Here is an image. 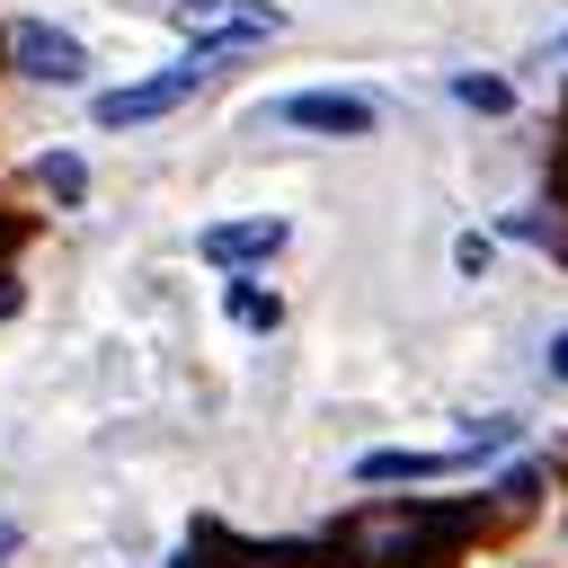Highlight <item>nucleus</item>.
<instances>
[{
	"label": "nucleus",
	"instance_id": "obj_3",
	"mask_svg": "<svg viewBox=\"0 0 568 568\" xmlns=\"http://www.w3.org/2000/svg\"><path fill=\"white\" fill-rule=\"evenodd\" d=\"M178 36H195V44H266V36H284V9L275 0H178Z\"/></svg>",
	"mask_w": 568,
	"mask_h": 568
},
{
	"label": "nucleus",
	"instance_id": "obj_6",
	"mask_svg": "<svg viewBox=\"0 0 568 568\" xmlns=\"http://www.w3.org/2000/svg\"><path fill=\"white\" fill-rule=\"evenodd\" d=\"M195 248H204L213 266H257V257H275V248H284V222H213Z\"/></svg>",
	"mask_w": 568,
	"mask_h": 568
},
{
	"label": "nucleus",
	"instance_id": "obj_2",
	"mask_svg": "<svg viewBox=\"0 0 568 568\" xmlns=\"http://www.w3.org/2000/svg\"><path fill=\"white\" fill-rule=\"evenodd\" d=\"M213 71H222V53H213V44H195L178 71H160V80H133V89H106V98H98V124H151V115L186 106V98H195Z\"/></svg>",
	"mask_w": 568,
	"mask_h": 568
},
{
	"label": "nucleus",
	"instance_id": "obj_12",
	"mask_svg": "<svg viewBox=\"0 0 568 568\" xmlns=\"http://www.w3.org/2000/svg\"><path fill=\"white\" fill-rule=\"evenodd\" d=\"M9 550H18V524H0V559H9Z\"/></svg>",
	"mask_w": 568,
	"mask_h": 568
},
{
	"label": "nucleus",
	"instance_id": "obj_1",
	"mask_svg": "<svg viewBox=\"0 0 568 568\" xmlns=\"http://www.w3.org/2000/svg\"><path fill=\"white\" fill-rule=\"evenodd\" d=\"M462 524L453 515H435V506H373V515H355V524H337V559L346 568H426V550L435 541H453Z\"/></svg>",
	"mask_w": 568,
	"mask_h": 568
},
{
	"label": "nucleus",
	"instance_id": "obj_11",
	"mask_svg": "<svg viewBox=\"0 0 568 568\" xmlns=\"http://www.w3.org/2000/svg\"><path fill=\"white\" fill-rule=\"evenodd\" d=\"M9 311H18V284H9V275H0V320H9Z\"/></svg>",
	"mask_w": 568,
	"mask_h": 568
},
{
	"label": "nucleus",
	"instance_id": "obj_7",
	"mask_svg": "<svg viewBox=\"0 0 568 568\" xmlns=\"http://www.w3.org/2000/svg\"><path fill=\"white\" fill-rule=\"evenodd\" d=\"M222 311H231L240 328H275V293H257V284H231V293H222Z\"/></svg>",
	"mask_w": 568,
	"mask_h": 568
},
{
	"label": "nucleus",
	"instance_id": "obj_10",
	"mask_svg": "<svg viewBox=\"0 0 568 568\" xmlns=\"http://www.w3.org/2000/svg\"><path fill=\"white\" fill-rule=\"evenodd\" d=\"M550 382H568V328L550 337Z\"/></svg>",
	"mask_w": 568,
	"mask_h": 568
},
{
	"label": "nucleus",
	"instance_id": "obj_9",
	"mask_svg": "<svg viewBox=\"0 0 568 568\" xmlns=\"http://www.w3.org/2000/svg\"><path fill=\"white\" fill-rule=\"evenodd\" d=\"M44 186H53V195H80L89 169H80V160H44Z\"/></svg>",
	"mask_w": 568,
	"mask_h": 568
},
{
	"label": "nucleus",
	"instance_id": "obj_5",
	"mask_svg": "<svg viewBox=\"0 0 568 568\" xmlns=\"http://www.w3.org/2000/svg\"><path fill=\"white\" fill-rule=\"evenodd\" d=\"M9 62H18L27 80H53V89H71V80L89 71V53H80L62 27H44V18H27V27L9 36Z\"/></svg>",
	"mask_w": 568,
	"mask_h": 568
},
{
	"label": "nucleus",
	"instance_id": "obj_4",
	"mask_svg": "<svg viewBox=\"0 0 568 568\" xmlns=\"http://www.w3.org/2000/svg\"><path fill=\"white\" fill-rule=\"evenodd\" d=\"M373 98H355V89H293V98H266L257 106V124H293V133H373Z\"/></svg>",
	"mask_w": 568,
	"mask_h": 568
},
{
	"label": "nucleus",
	"instance_id": "obj_8",
	"mask_svg": "<svg viewBox=\"0 0 568 568\" xmlns=\"http://www.w3.org/2000/svg\"><path fill=\"white\" fill-rule=\"evenodd\" d=\"M453 98H462V106H479V115H506V106H515V89H506V80H453Z\"/></svg>",
	"mask_w": 568,
	"mask_h": 568
}]
</instances>
